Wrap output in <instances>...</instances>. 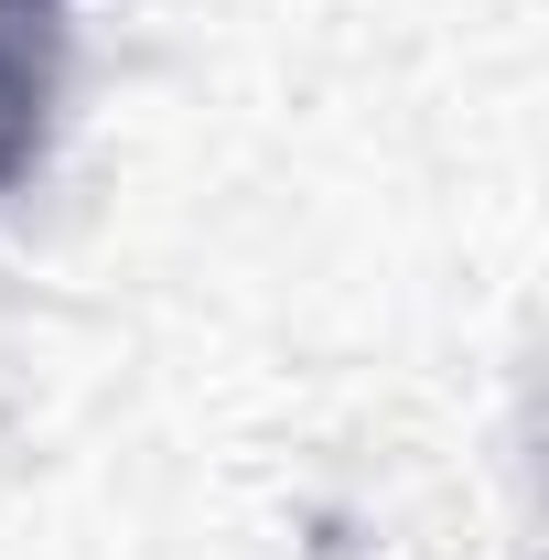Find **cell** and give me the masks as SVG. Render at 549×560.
<instances>
[{
  "label": "cell",
  "instance_id": "cell-1",
  "mask_svg": "<svg viewBox=\"0 0 549 560\" xmlns=\"http://www.w3.org/2000/svg\"><path fill=\"white\" fill-rule=\"evenodd\" d=\"M66 97V0H0V195L44 162Z\"/></svg>",
  "mask_w": 549,
  "mask_h": 560
}]
</instances>
